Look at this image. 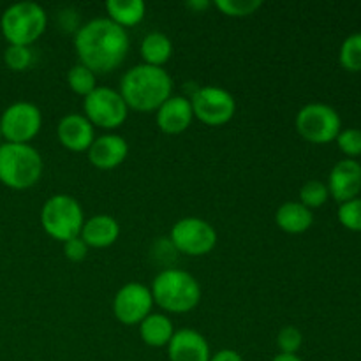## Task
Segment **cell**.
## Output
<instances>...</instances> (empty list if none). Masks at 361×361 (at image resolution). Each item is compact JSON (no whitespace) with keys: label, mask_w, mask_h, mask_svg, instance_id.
<instances>
[{"label":"cell","mask_w":361,"mask_h":361,"mask_svg":"<svg viewBox=\"0 0 361 361\" xmlns=\"http://www.w3.org/2000/svg\"><path fill=\"white\" fill-rule=\"evenodd\" d=\"M261 6V0H215V7L229 18L252 16Z\"/></svg>","instance_id":"obj_25"},{"label":"cell","mask_w":361,"mask_h":361,"mask_svg":"<svg viewBox=\"0 0 361 361\" xmlns=\"http://www.w3.org/2000/svg\"><path fill=\"white\" fill-rule=\"evenodd\" d=\"M194 116L210 127H221L231 122L236 113V101L228 90L214 85L197 88L190 97Z\"/></svg>","instance_id":"obj_10"},{"label":"cell","mask_w":361,"mask_h":361,"mask_svg":"<svg viewBox=\"0 0 361 361\" xmlns=\"http://www.w3.org/2000/svg\"><path fill=\"white\" fill-rule=\"evenodd\" d=\"M87 154L92 166L101 171H109V169L118 168L126 161L129 155V145H127L126 137L118 136V134H102V136L95 137Z\"/></svg>","instance_id":"obj_13"},{"label":"cell","mask_w":361,"mask_h":361,"mask_svg":"<svg viewBox=\"0 0 361 361\" xmlns=\"http://www.w3.org/2000/svg\"><path fill=\"white\" fill-rule=\"evenodd\" d=\"M210 361H245V360H243L238 353L233 351V349H222V351L212 355Z\"/></svg>","instance_id":"obj_32"},{"label":"cell","mask_w":361,"mask_h":361,"mask_svg":"<svg viewBox=\"0 0 361 361\" xmlns=\"http://www.w3.org/2000/svg\"><path fill=\"white\" fill-rule=\"evenodd\" d=\"M296 130L303 140L314 145H326L341 134V116L331 106L312 102L303 106L295 120Z\"/></svg>","instance_id":"obj_7"},{"label":"cell","mask_w":361,"mask_h":361,"mask_svg":"<svg viewBox=\"0 0 361 361\" xmlns=\"http://www.w3.org/2000/svg\"><path fill=\"white\" fill-rule=\"evenodd\" d=\"M137 326H140L141 338L150 348H168L169 341L175 335L171 319L161 312L148 314Z\"/></svg>","instance_id":"obj_20"},{"label":"cell","mask_w":361,"mask_h":361,"mask_svg":"<svg viewBox=\"0 0 361 361\" xmlns=\"http://www.w3.org/2000/svg\"><path fill=\"white\" fill-rule=\"evenodd\" d=\"M104 7L109 20L126 30L140 25L147 14V4L143 0H108Z\"/></svg>","instance_id":"obj_21"},{"label":"cell","mask_w":361,"mask_h":361,"mask_svg":"<svg viewBox=\"0 0 361 361\" xmlns=\"http://www.w3.org/2000/svg\"><path fill=\"white\" fill-rule=\"evenodd\" d=\"M74 49L81 66L88 67L97 76L122 66L129 55L130 39L126 28L113 23L109 18H95L78 28Z\"/></svg>","instance_id":"obj_1"},{"label":"cell","mask_w":361,"mask_h":361,"mask_svg":"<svg viewBox=\"0 0 361 361\" xmlns=\"http://www.w3.org/2000/svg\"><path fill=\"white\" fill-rule=\"evenodd\" d=\"M85 224V214L80 201L69 194H55L41 210V226L46 235L59 242H67L81 235Z\"/></svg>","instance_id":"obj_6"},{"label":"cell","mask_w":361,"mask_h":361,"mask_svg":"<svg viewBox=\"0 0 361 361\" xmlns=\"http://www.w3.org/2000/svg\"><path fill=\"white\" fill-rule=\"evenodd\" d=\"M275 222H277L279 229H282L284 233L300 235V233L310 229L314 222V214L300 201H288L275 212Z\"/></svg>","instance_id":"obj_19"},{"label":"cell","mask_w":361,"mask_h":361,"mask_svg":"<svg viewBox=\"0 0 361 361\" xmlns=\"http://www.w3.org/2000/svg\"><path fill=\"white\" fill-rule=\"evenodd\" d=\"M187 6L194 11H201V9H207L210 4H208L207 0H194V2H187Z\"/></svg>","instance_id":"obj_34"},{"label":"cell","mask_w":361,"mask_h":361,"mask_svg":"<svg viewBox=\"0 0 361 361\" xmlns=\"http://www.w3.org/2000/svg\"><path fill=\"white\" fill-rule=\"evenodd\" d=\"M4 62L14 73H23L34 62V53H32L30 46L9 44L4 51Z\"/></svg>","instance_id":"obj_26"},{"label":"cell","mask_w":361,"mask_h":361,"mask_svg":"<svg viewBox=\"0 0 361 361\" xmlns=\"http://www.w3.org/2000/svg\"><path fill=\"white\" fill-rule=\"evenodd\" d=\"M44 162L30 143L0 145V182L14 190L32 189L41 180Z\"/></svg>","instance_id":"obj_4"},{"label":"cell","mask_w":361,"mask_h":361,"mask_svg":"<svg viewBox=\"0 0 361 361\" xmlns=\"http://www.w3.org/2000/svg\"><path fill=\"white\" fill-rule=\"evenodd\" d=\"M42 127V113L27 101L13 102L0 116V129L6 143H25L34 140Z\"/></svg>","instance_id":"obj_11"},{"label":"cell","mask_w":361,"mask_h":361,"mask_svg":"<svg viewBox=\"0 0 361 361\" xmlns=\"http://www.w3.org/2000/svg\"><path fill=\"white\" fill-rule=\"evenodd\" d=\"M303 344L302 331L296 326H286L279 331L277 345L284 355H296Z\"/></svg>","instance_id":"obj_29"},{"label":"cell","mask_w":361,"mask_h":361,"mask_svg":"<svg viewBox=\"0 0 361 361\" xmlns=\"http://www.w3.org/2000/svg\"><path fill=\"white\" fill-rule=\"evenodd\" d=\"M330 196L338 203L355 200L361 192V164L356 159H342L334 166L328 178Z\"/></svg>","instance_id":"obj_14"},{"label":"cell","mask_w":361,"mask_h":361,"mask_svg":"<svg viewBox=\"0 0 361 361\" xmlns=\"http://www.w3.org/2000/svg\"><path fill=\"white\" fill-rule=\"evenodd\" d=\"M169 242L176 252L185 256L201 257L210 254L217 245V231L210 222L200 217H185L175 222Z\"/></svg>","instance_id":"obj_9"},{"label":"cell","mask_w":361,"mask_h":361,"mask_svg":"<svg viewBox=\"0 0 361 361\" xmlns=\"http://www.w3.org/2000/svg\"><path fill=\"white\" fill-rule=\"evenodd\" d=\"M81 238L87 243L88 249H106L113 245L120 236V224L111 215H94L85 221L81 229Z\"/></svg>","instance_id":"obj_18"},{"label":"cell","mask_w":361,"mask_h":361,"mask_svg":"<svg viewBox=\"0 0 361 361\" xmlns=\"http://www.w3.org/2000/svg\"><path fill=\"white\" fill-rule=\"evenodd\" d=\"M118 92L129 109L157 111L173 95V80L164 67L137 63L123 74Z\"/></svg>","instance_id":"obj_2"},{"label":"cell","mask_w":361,"mask_h":361,"mask_svg":"<svg viewBox=\"0 0 361 361\" xmlns=\"http://www.w3.org/2000/svg\"><path fill=\"white\" fill-rule=\"evenodd\" d=\"M194 120L192 104L189 97L171 95L161 108L157 109V126L166 134H182L190 127Z\"/></svg>","instance_id":"obj_17"},{"label":"cell","mask_w":361,"mask_h":361,"mask_svg":"<svg viewBox=\"0 0 361 361\" xmlns=\"http://www.w3.org/2000/svg\"><path fill=\"white\" fill-rule=\"evenodd\" d=\"M62 245H63V254H66V257L69 261L78 263V261H83L85 257H87L88 245L83 242V238H81V236L67 240V242H63Z\"/></svg>","instance_id":"obj_31"},{"label":"cell","mask_w":361,"mask_h":361,"mask_svg":"<svg viewBox=\"0 0 361 361\" xmlns=\"http://www.w3.org/2000/svg\"><path fill=\"white\" fill-rule=\"evenodd\" d=\"M152 298L162 310L171 314H187L201 300V286L194 275L178 268H164L152 282Z\"/></svg>","instance_id":"obj_3"},{"label":"cell","mask_w":361,"mask_h":361,"mask_svg":"<svg viewBox=\"0 0 361 361\" xmlns=\"http://www.w3.org/2000/svg\"><path fill=\"white\" fill-rule=\"evenodd\" d=\"M154 309L150 288L140 282H129L122 286L113 300V312L115 317L126 326L140 324Z\"/></svg>","instance_id":"obj_12"},{"label":"cell","mask_w":361,"mask_h":361,"mask_svg":"<svg viewBox=\"0 0 361 361\" xmlns=\"http://www.w3.org/2000/svg\"><path fill=\"white\" fill-rule=\"evenodd\" d=\"M83 111L88 122L104 130L118 129L129 115L126 101L118 90L97 87L83 99Z\"/></svg>","instance_id":"obj_8"},{"label":"cell","mask_w":361,"mask_h":361,"mask_svg":"<svg viewBox=\"0 0 361 361\" xmlns=\"http://www.w3.org/2000/svg\"><path fill=\"white\" fill-rule=\"evenodd\" d=\"M140 53L141 59H143V63H148V66L154 67H162L171 59L173 42L162 32H150L141 41Z\"/></svg>","instance_id":"obj_22"},{"label":"cell","mask_w":361,"mask_h":361,"mask_svg":"<svg viewBox=\"0 0 361 361\" xmlns=\"http://www.w3.org/2000/svg\"><path fill=\"white\" fill-rule=\"evenodd\" d=\"M271 361H303L298 355H284V353H279Z\"/></svg>","instance_id":"obj_33"},{"label":"cell","mask_w":361,"mask_h":361,"mask_svg":"<svg viewBox=\"0 0 361 361\" xmlns=\"http://www.w3.org/2000/svg\"><path fill=\"white\" fill-rule=\"evenodd\" d=\"M48 14L35 2H16L4 11L0 18L2 35L9 44L30 46L44 34Z\"/></svg>","instance_id":"obj_5"},{"label":"cell","mask_w":361,"mask_h":361,"mask_svg":"<svg viewBox=\"0 0 361 361\" xmlns=\"http://www.w3.org/2000/svg\"><path fill=\"white\" fill-rule=\"evenodd\" d=\"M4 143V136H2V129H0V145Z\"/></svg>","instance_id":"obj_35"},{"label":"cell","mask_w":361,"mask_h":361,"mask_svg":"<svg viewBox=\"0 0 361 361\" xmlns=\"http://www.w3.org/2000/svg\"><path fill=\"white\" fill-rule=\"evenodd\" d=\"M341 63L351 73L361 71V34H353L342 42Z\"/></svg>","instance_id":"obj_27"},{"label":"cell","mask_w":361,"mask_h":361,"mask_svg":"<svg viewBox=\"0 0 361 361\" xmlns=\"http://www.w3.org/2000/svg\"><path fill=\"white\" fill-rule=\"evenodd\" d=\"M56 136L60 145L71 152H87L95 140L94 126L80 113L62 116L56 126Z\"/></svg>","instance_id":"obj_15"},{"label":"cell","mask_w":361,"mask_h":361,"mask_svg":"<svg viewBox=\"0 0 361 361\" xmlns=\"http://www.w3.org/2000/svg\"><path fill=\"white\" fill-rule=\"evenodd\" d=\"M328 197H330L328 185L326 183L319 182V180H309V182L303 183L302 189H300V203L305 204L309 210L323 207L328 201Z\"/></svg>","instance_id":"obj_24"},{"label":"cell","mask_w":361,"mask_h":361,"mask_svg":"<svg viewBox=\"0 0 361 361\" xmlns=\"http://www.w3.org/2000/svg\"><path fill=\"white\" fill-rule=\"evenodd\" d=\"M169 361H210L212 353L208 341L196 330L175 331L168 344Z\"/></svg>","instance_id":"obj_16"},{"label":"cell","mask_w":361,"mask_h":361,"mask_svg":"<svg viewBox=\"0 0 361 361\" xmlns=\"http://www.w3.org/2000/svg\"><path fill=\"white\" fill-rule=\"evenodd\" d=\"M338 221L344 228L351 229V231H361V197L341 203Z\"/></svg>","instance_id":"obj_28"},{"label":"cell","mask_w":361,"mask_h":361,"mask_svg":"<svg viewBox=\"0 0 361 361\" xmlns=\"http://www.w3.org/2000/svg\"><path fill=\"white\" fill-rule=\"evenodd\" d=\"M67 85L80 97H87L97 88V76L88 67L76 63L67 71Z\"/></svg>","instance_id":"obj_23"},{"label":"cell","mask_w":361,"mask_h":361,"mask_svg":"<svg viewBox=\"0 0 361 361\" xmlns=\"http://www.w3.org/2000/svg\"><path fill=\"white\" fill-rule=\"evenodd\" d=\"M337 145L348 159H355L361 155V129H344L337 136Z\"/></svg>","instance_id":"obj_30"}]
</instances>
